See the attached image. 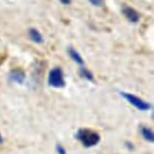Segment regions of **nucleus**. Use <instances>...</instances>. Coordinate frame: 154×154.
Returning <instances> with one entry per match:
<instances>
[{"mask_svg": "<svg viewBox=\"0 0 154 154\" xmlns=\"http://www.w3.org/2000/svg\"><path fill=\"white\" fill-rule=\"evenodd\" d=\"M75 137L87 148L96 146L101 140L100 135L90 129H80L75 134Z\"/></svg>", "mask_w": 154, "mask_h": 154, "instance_id": "f257e3e1", "label": "nucleus"}, {"mask_svg": "<svg viewBox=\"0 0 154 154\" xmlns=\"http://www.w3.org/2000/svg\"><path fill=\"white\" fill-rule=\"evenodd\" d=\"M48 83L53 88H63L66 86V81L65 78H63V69L59 66L51 69L48 72Z\"/></svg>", "mask_w": 154, "mask_h": 154, "instance_id": "f03ea898", "label": "nucleus"}, {"mask_svg": "<svg viewBox=\"0 0 154 154\" xmlns=\"http://www.w3.org/2000/svg\"><path fill=\"white\" fill-rule=\"evenodd\" d=\"M121 95L126 99V100L129 102L131 105H133L135 108H137L140 111H147L151 108V105L147 102H145L144 100H142L137 96H134L132 94H129V93H121Z\"/></svg>", "mask_w": 154, "mask_h": 154, "instance_id": "7ed1b4c3", "label": "nucleus"}, {"mask_svg": "<svg viewBox=\"0 0 154 154\" xmlns=\"http://www.w3.org/2000/svg\"><path fill=\"white\" fill-rule=\"evenodd\" d=\"M122 12H123L125 17L131 23H137L139 21V19H140V14L138 13V11L135 10L134 8L127 6V5L123 7Z\"/></svg>", "mask_w": 154, "mask_h": 154, "instance_id": "20e7f679", "label": "nucleus"}, {"mask_svg": "<svg viewBox=\"0 0 154 154\" xmlns=\"http://www.w3.org/2000/svg\"><path fill=\"white\" fill-rule=\"evenodd\" d=\"M8 78H9V80L11 82L21 85V84L24 83V81H25V74H24V72L21 71V69H14L9 72Z\"/></svg>", "mask_w": 154, "mask_h": 154, "instance_id": "39448f33", "label": "nucleus"}, {"mask_svg": "<svg viewBox=\"0 0 154 154\" xmlns=\"http://www.w3.org/2000/svg\"><path fill=\"white\" fill-rule=\"evenodd\" d=\"M28 36H29V38L35 43L40 45V43L43 42V36L36 28H33V27L29 28V30H28Z\"/></svg>", "mask_w": 154, "mask_h": 154, "instance_id": "423d86ee", "label": "nucleus"}, {"mask_svg": "<svg viewBox=\"0 0 154 154\" xmlns=\"http://www.w3.org/2000/svg\"><path fill=\"white\" fill-rule=\"evenodd\" d=\"M68 53H69V56L71 57V59L74 60L75 63H78L79 66H83L84 63H85V62H84V60H83V57L80 56V54L78 53V51H75V48H69Z\"/></svg>", "mask_w": 154, "mask_h": 154, "instance_id": "0eeeda50", "label": "nucleus"}, {"mask_svg": "<svg viewBox=\"0 0 154 154\" xmlns=\"http://www.w3.org/2000/svg\"><path fill=\"white\" fill-rule=\"evenodd\" d=\"M141 135L145 140L150 142V143H153L154 142V134L153 131L151 129L147 127H142L141 128Z\"/></svg>", "mask_w": 154, "mask_h": 154, "instance_id": "6e6552de", "label": "nucleus"}, {"mask_svg": "<svg viewBox=\"0 0 154 154\" xmlns=\"http://www.w3.org/2000/svg\"><path fill=\"white\" fill-rule=\"evenodd\" d=\"M80 75H82L84 79H86L87 81L89 82H95V79H94V75L92 74V72H90L88 69L86 68H82L80 69Z\"/></svg>", "mask_w": 154, "mask_h": 154, "instance_id": "1a4fd4ad", "label": "nucleus"}, {"mask_svg": "<svg viewBox=\"0 0 154 154\" xmlns=\"http://www.w3.org/2000/svg\"><path fill=\"white\" fill-rule=\"evenodd\" d=\"M88 1L96 7H100L104 4V0H88Z\"/></svg>", "mask_w": 154, "mask_h": 154, "instance_id": "9d476101", "label": "nucleus"}, {"mask_svg": "<svg viewBox=\"0 0 154 154\" xmlns=\"http://www.w3.org/2000/svg\"><path fill=\"white\" fill-rule=\"evenodd\" d=\"M57 154H66V150L65 149V147L63 146V145L60 144H57Z\"/></svg>", "mask_w": 154, "mask_h": 154, "instance_id": "9b49d317", "label": "nucleus"}, {"mask_svg": "<svg viewBox=\"0 0 154 154\" xmlns=\"http://www.w3.org/2000/svg\"><path fill=\"white\" fill-rule=\"evenodd\" d=\"M59 1L63 5H69V4L72 3V0H59Z\"/></svg>", "mask_w": 154, "mask_h": 154, "instance_id": "f8f14e48", "label": "nucleus"}, {"mask_svg": "<svg viewBox=\"0 0 154 154\" xmlns=\"http://www.w3.org/2000/svg\"><path fill=\"white\" fill-rule=\"evenodd\" d=\"M126 145H127V146L129 147V148H130V149H131V150L133 149V145H131V144H130L129 142H127V143H126Z\"/></svg>", "mask_w": 154, "mask_h": 154, "instance_id": "ddd939ff", "label": "nucleus"}, {"mask_svg": "<svg viewBox=\"0 0 154 154\" xmlns=\"http://www.w3.org/2000/svg\"><path fill=\"white\" fill-rule=\"evenodd\" d=\"M2 143H3V137H2L1 133H0V144H2Z\"/></svg>", "mask_w": 154, "mask_h": 154, "instance_id": "4468645a", "label": "nucleus"}]
</instances>
